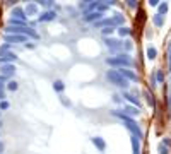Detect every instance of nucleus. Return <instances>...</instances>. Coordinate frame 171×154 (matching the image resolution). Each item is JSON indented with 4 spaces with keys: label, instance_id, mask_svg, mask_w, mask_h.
<instances>
[{
    "label": "nucleus",
    "instance_id": "obj_15",
    "mask_svg": "<svg viewBox=\"0 0 171 154\" xmlns=\"http://www.w3.org/2000/svg\"><path fill=\"white\" fill-rule=\"evenodd\" d=\"M106 46H108V48H111V50H116V48L120 46V41L111 40V38H106Z\"/></svg>",
    "mask_w": 171,
    "mask_h": 154
},
{
    "label": "nucleus",
    "instance_id": "obj_13",
    "mask_svg": "<svg viewBox=\"0 0 171 154\" xmlns=\"http://www.w3.org/2000/svg\"><path fill=\"white\" fill-rule=\"evenodd\" d=\"M92 144H94L99 151H104V149H106V144H104V141H103L101 137H92Z\"/></svg>",
    "mask_w": 171,
    "mask_h": 154
},
{
    "label": "nucleus",
    "instance_id": "obj_11",
    "mask_svg": "<svg viewBox=\"0 0 171 154\" xmlns=\"http://www.w3.org/2000/svg\"><path fill=\"white\" fill-rule=\"evenodd\" d=\"M16 58H17V55L16 53H5L4 57H0V63L2 65H5V63H9V62H16Z\"/></svg>",
    "mask_w": 171,
    "mask_h": 154
},
{
    "label": "nucleus",
    "instance_id": "obj_37",
    "mask_svg": "<svg viewBox=\"0 0 171 154\" xmlns=\"http://www.w3.org/2000/svg\"><path fill=\"white\" fill-rule=\"evenodd\" d=\"M170 70H171V53H170Z\"/></svg>",
    "mask_w": 171,
    "mask_h": 154
},
{
    "label": "nucleus",
    "instance_id": "obj_27",
    "mask_svg": "<svg viewBox=\"0 0 171 154\" xmlns=\"http://www.w3.org/2000/svg\"><path fill=\"white\" fill-rule=\"evenodd\" d=\"M0 99L5 101V91H4V86H2V84H0Z\"/></svg>",
    "mask_w": 171,
    "mask_h": 154
},
{
    "label": "nucleus",
    "instance_id": "obj_4",
    "mask_svg": "<svg viewBox=\"0 0 171 154\" xmlns=\"http://www.w3.org/2000/svg\"><path fill=\"white\" fill-rule=\"evenodd\" d=\"M4 40L7 41V45H10V43H28L26 36H21V34H5Z\"/></svg>",
    "mask_w": 171,
    "mask_h": 154
},
{
    "label": "nucleus",
    "instance_id": "obj_29",
    "mask_svg": "<svg viewBox=\"0 0 171 154\" xmlns=\"http://www.w3.org/2000/svg\"><path fill=\"white\" fill-rule=\"evenodd\" d=\"M159 154H170V153H168V149L164 147V144H161V145H159Z\"/></svg>",
    "mask_w": 171,
    "mask_h": 154
},
{
    "label": "nucleus",
    "instance_id": "obj_18",
    "mask_svg": "<svg viewBox=\"0 0 171 154\" xmlns=\"http://www.w3.org/2000/svg\"><path fill=\"white\" fill-rule=\"evenodd\" d=\"M125 111L128 113V116H137L139 115V108H135V106H125Z\"/></svg>",
    "mask_w": 171,
    "mask_h": 154
},
{
    "label": "nucleus",
    "instance_id": "obj_34",
    "mask_svg": "<svg viewBox=\"0 0 171 154\" xmlns=\"http://www.w3.org/2000/svg\"><path fill=\"white\" fill-rule=\"evenodd\" d=\"M125 50H132V43H130V41H127V43H125Z\"/></svg>",
    "mask_w": 171,
    "mask_h": 154
},
{
    "label": "nucleus",
    "instance_id": "obj_2",
    "mask_svg": "<svg viewBox=\"0 0 171 154\" xmlns=\"http://www.w3.org/2000/svg\"><path fill=\"white\" fill-rule=\"evenodd\" d=\"M106 79L110 82H113L115 86H118V87H123V89L128 87V81H127L118 70H108L106 72Z\"/></svg>",
    "mask_w": 171,
    "mask_h": 154
},
{
    "label": "nucleus",
    "instance_id": "obj_33",
    "mask_svg": "<svg viewBox=\"0 0 171 154\" xmlns=\"http://www.w3.org/2000/svg\"><path fill=\"white\" fill-rule=\"evenodd\" d=\"M121 21H123V17H121L120 14H116V16H115V22H121Z\"/></svg>",
    "mask_w": 171,
    "mask_h": 154
},
{
    "label": "nucleus",
    "instance_id": "obj_28",
    "mask_svg": "<svg viewBox=\"0 0 171 154\" xmlns=\"http://www.w3.org/2000/svg\"><path fill=\"white\" fill-rule=\"evenodd\" d=\"M101 33H103L104 36H108V34H111V33H113V28H104V29L101 31Z\"/></svg>",
    "mask_w": 171,
    "mask_h": 154
},
{
    "label": "nucleus",
    "instance_id": "obj_8",
    "mask_svg": "<svg viewBox=\"0 0 171 154\" xmlns=\"http://www.w3.org/2000/svg\"><path fill=\"white\" fill-rule=\"evenodd\" d=\"M0 72H2V75H10V74L16 72V65L14 63H5V65L0 67Z\"/></svg>",
    "mask_w": 171,
    "mask_h": 154
},
{
    "label": "nucleus",
    "instance_id": "obj_38",
    "mask_svg": "<svg viewBox=\"0 0 171 154\" xmlns=\"http://www.w3.org/2000/svg\"><path fill=\"white\" fill-rule=\"evenodd\" d=\"M170 110H171V94H170Z\"/></svg>",
    "mask_w": 171,
    "mask_h": 154
},
{
    "label": "nucleus",
    "instance_id": "obj_20",
    "mask_svg": "<svg viewBox=\"0 0 171 154\" xmlns=\"http://www.w3.org/2000/svg\"><path fill=\"white\" fill-rule=\"evenodd\" d=\"M63 87H65V86H63V82L62 81H55L53 82V89H55L57 92H62L63 91Z\"/></svg>",
    "mask_w": 171,
    "mask_h": 154
},
{
    "label": "nucleus",
    "instance_id": "obj_19",
    "mask_svg": "<svg viewBox=\"0 0 171 154\" xmlns=\"http://www.w3.org/2000/svg\"><path fill=\"white\" fill-rule=\"evenodd\" d=\"M156 57H158V50H156L154 46H149V48H147V58H149V60H154Z\"/></svg>",
    "mask_w": 171,
    "mask_h": 154
},
{
    "label": "nucleus",
    "instance_id": "obj_10",
    "mask_svg": "<svg viewBox=\"0 0 171 154\" xmlns=\"http://www.w3.org/2000/svg\"><path fill=\"white\" fill-rule=\"evenodd\" d=\"M55 17H57V14H55L53 10H48V12H43L38 21H40V22H48V21H53Z\"/></svg>",
    "mask_w": 171,
    "mask_h": 154
},
{
    "label": "nucleus",
    "instance_id": "obj_3",
    "mask_svg": "<svg viewBox=\"0 0 171 154\" xmlns=\"http://www.w3.org/2000/svg\"><path fill=\"white\" fill-rule=\"evenodd\" d=\"M106 63H108V65H113V67L128 69L132 65V60H130L128 55H120V57H115V58H106Z\"/></svg>",
    "mask_w": 171,
    "mask_h": 154
},
{
    "label": "nucleus",
    "instance_id": "obj_9",
    "mask_svg": "<svg viewBox=\"0 0 171 154\" xmlns=\"http://www.w3.org/2000/svg\"><path fill=\"white\" fill-rule=\"evenodd\" d=\"M116 22H115V19H101L99 22H94V26H98V28H113Z\"/></svg>",
    "mask_w": 171,
    "mask_h": 154
},
{
    "label": "nucleus",
    "instance_id": "obj_17",
    "mask_svg": "<svg viewBox=\"0 0 171 154\" xmlns=\"http://www.w3.org/2000/svg\"><path fill=\"white\" fill-rule=\"evenodd\" d=\"M152 22H154L158 28H161L162 24H164V19H162L161 14H156V16H152Z\"/></svg>",
    "mask_w": 171,
    "mask_h": 154
},
{
    "label": "nucleus",
    "instance_id": "obj_26",
    "mask_svg": "<svg viewBox=\"0 0 171 154\" xmlns=\"http://www.w3.org/2000/svg\"><path fill=\"white\" fill-rule=\"evenodd\" d=\"M156 79H158L159 82H162V81H164V74H162L161 70H158V74H156Z\"/></svg>",
    "mask_w": 171,
    "mask_h": 154
},
{
    "label": "nucleus",
    "instance_id": "obj_16",
    "mask_svg": "<svg viewBox=\"0 0 171 154\" xmlns=\"http://www.w3.org/2000/svg\"><path fill=\"white\" fill-rule=\"evenodd\" d=\"M38 12V5L36 4H29L28 7H26V16H34Z\"/></svg>",
    "mask_w": 171,
    "mask_h": 154
},
{
    "label": "nucleus",
    "instance_id": "obj_5",
    "mask_svg": "<svg viewBox=\"0 0 171 154\" xmlns=\"http://www.w3.org/2000/svg\"><path fill=\"white\" fill-rule=\"evenodd\" d=\"M118 72H120V74L125 77V79H127V81H135V82L139 81V75H137L133 70H130V69H120Z\"/></svg>",
    "mask_w": 171,
    "mask_h": 154
},
{
    "label": "nucleus",
    "instance_id": "obj_1",
    "mask_svg": "<svg viewBox=\"0 0 171 154\" xmlns=\"http://www.w3.org/2000/svg\"><path fill=\"white\" fill-rule=\"evenodd\" d=\"M111 113H113L115 116H118V118H120L121 122H123L125 125H127V128H128V130H130V132L133 133L135 137H139V139L142 137V130H140V127H139L137 123L133 122V120H132V118L128 116V115H123L121 111H111Z\"/></svg>",
    "mask_w": 171,
    "mask_h": 154
},
{
    "label": "nucleus",
    "instance_id": "obj_22",
    "mask_svg": "<svg viewBox=\"0 0 171 154\" xmlns=\"http://www.w3.org/2000/svg\"><path fill=\"white\" fill-rule=\"evenodd\" d=\"M144 96H145V99H147V103H149V104H151L152 108H154V106H156V101H154V98H152V96H151V94H149L147 91L144 92Z\"/></svg>",
    "mask_w": 171,
    "mask_h": 154
},
{
    "label": "nucleus",
    "instance_id": "obj_24",
    "mask_svg": "<svg viewBox=\"0 0 171 154\" xmlns=\"http://www.w3.org/2000/svg\"><path fill=\"white\" fill-rule=\"evenodd\" d=\"M7 87H9V91H17V82H16V81H10Z\"/></svg>",
    "mask_w": 171,
    "mask_h": 154
},
{
    "label": "nucleus",
    "instance_id": "obj_7",
    "mask_svg": "<svg viewBox=\"0 0 171 154\" xmlns=\"http://www.w3.org/2000/svg\"><path fill=\"white\" fill-rule=\"evenodd\" d=\"M12 17H16V19H19V21H26L28 19L26 10H22L21 7H14V10H12Z\"/></svg>",
    "mask_w": 171,
    "mask_h": 154
},
{
    "label": "nucleus",
    "instance_id": "obj_32",
    "mask_svg": "<svg viewBox=\"0 0 171 154\" xmlns=\"http://www.w3.org/2000/svg\"><path fill=\"white\" fill-rule=\"evenodd\" d=\"M149 4H151V7H156V5H159L161 2H159V0H149Z\"/></svg>",
    "mask_w": 171,
    "mask_h": 154
},
{
    "label": "nucleus",
    "instance_id": "obj_21",
    "mask_svg": "<svg viewBox=\"0 0 171 154\" xmlns=\"http://www.w3.org/2000/svg\"><path fill=\"white\" fill-rule=\"evenodd\" d=\"M118 34H120V36H128V34H130V28L120 26V28H118Z\"/></svg>",
    "mask_w": 171,
    "mask_h": 154
},
{
    "label": "nucleus",
    "instance_id": "obj_25",
    "mask_svg": "<svg viewBox=\"0 0 171 154\" xmlns=\"http://www.w3.org/2000/svg\"><path fill=\"white\" fill-rule=\"evenodd\" d=\"M9 101H0V110H9Z\"/></svg>",
    "mask_w": 171,
    "mask_h": 154
},
{
    "label": "nucleus",
    "instance_id": "obj_35",
    "mask_svg": "<svg viewBox=\"0 0 171 154\" xmlns=\"http://www.w3.org/2000/svg\"><path fill=\"white\" fill-rule=\"evenodd\" d=\"M26 46H28L29 50H33V48H34V43H29V41H28V43H26Z\"/></svg>",
    "mask_w": 171,
    "mask_h": 154
},
{
    "label": "nucleus",
    "instance_id": "obj_6",
    "mask_svg": "<svg viewBox=\"0 0 171 154\" xmlns=\"http://www.w3.org/2000/svg\"><path fill=\"white\" fill-rule=\"evenodd\" d=\"M101 17H103V12H98V10H96V12H89V14L84 17V21H86V22H99Z\"/></svg>",
    "mask_w": 171,
    "mask_h": 154
},
{
    "label": "nucleus",
    "instance_id": "obj_30",
    "mask_svg": "<svg viewBox=\"0 0 171 154\" xmlns=\"http://www.w3.org/2000/svg\"><path fill=\"white\" fill-rule=\"evenodd\" d=\"M38 4H41V5H45V7H50L53 2H50V0H43V2H38Z\"/></svg>",
    "mask_w": 171,
    "mask_h": 154
},
{
    "label": "nucleus",
    "instance_id": "obj_36",
    "mask_svg": "<svg viewBox=\"0 0 171 154\" xmlns=\"http://www.w3.org/2000/svg\"><path fill=\"white\" fill-rule=\"evenodd\" d=\"M4 81H5V75H0V84H2Z\"/></svg>",
    "mask_w": 171,
    "mask_h": 154
},
{
    "label": "nucleus",
    "instance_id": "obj_12",
    "mask_svg": "<svg viewBox=\"0 0 171 154\" xmlns=\"http://www.w3.org/2000/svg\"><path fill=\"white\" fill-rule=\"evenodd\" d=\"M132 149H133V154H140V141L135 135H132Z\"/></svg>",
    "mask_w": 171,
    "mask_h": 154
},
{
    "label": "nucleus",
    "instance_id": "obj_14",
    "mask_svg": "<svg viewBox=\"0 0 171 154\" xmlns=\"http://www.w3.org/2000/svg\"><path fill=\"white\" fill-rule=\"evenodd\" d=\"M123 98H125V99H128V101H130L135 108H139V104H140V103H139V99H137L133 94H130V92H123Z\"/></svg>",
    "mask_w": 171,
    "mask_h": 154
},
{
    "label": "nucleus",
    "instance_id": "obj_39",
    "mask_svg": "<svg viewBox=\"0 0 171 154\" xmlns=\"http://www.w3.org/2000/svg\"><path fill=\"white\" fill-rule=\"evenodd\" d=\"M170 53H171V43H170Z\"/></svg>",
    "mask_w": 171,
    "mask_h": 154
},
{
    "label": "nucleus",
    "instance_id": "obj_31",
    "mask_svg": "<svg viewBox=\"0 0 171 154\" xmlns=\"http://www.w3.org/2000/svg\"><path fill=\"white\" fill-rule=\"evenodd\" d=\"M127 4H128V7H132V9H135V7H137V2H135V0H128Z\"/></svg>",
    "mask_w": 171,
    "mask_h": 154
},
{
    "label": "nucleus",
    "instance_id": "obj_23",
    "mask_svg": "<svg viewBox=\"0 0 171 154\" xmlns=\"http://www.w3.org/2000/svg\"><path fill=\"white\" fill-rule=\"evenodd\" d=\"M166 12H168V4H166V2H164V4H161V5H159V14H166Z\"/></svg>",
    "mask_w": 171,
    "mask_h": 154
}]
</instances>
